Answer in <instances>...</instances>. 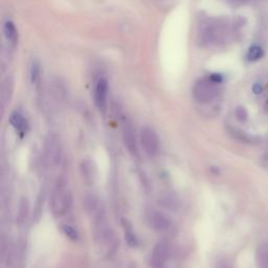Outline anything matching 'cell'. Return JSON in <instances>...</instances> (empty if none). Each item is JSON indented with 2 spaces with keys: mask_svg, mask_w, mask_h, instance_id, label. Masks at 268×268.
I'll return each mask as SVG.
<instances>
[{
  "mask_svg": "<svg viewBox=\"0 0 268 268\" xmlns=\"http://www.w3.org/2000/svg\"><path fill=\"white\" fill-rule=\"evenodd\" d=\"M124 227H125V239L128 244L134 248V246L137 245V239L132 232L133 230H132L131 224L128 221L124 220Z\"/></svg>",
  "mask_w": 268,
  "mask_h": 268,
  "instance_id": "obj_14",
  "label": "cell"
},
{
  "mask_svg": "<svg viewBox=\"0 0 268 268\" xmlns=\"http://www.w3.org/2000/svg\"><path fill=\"white\" fill-rule=\"evenodd\" d=\"M264 159L266 160V162H268V152L264 154Z\"/></svg>",
  "mask_w": 268,
  "mask_h": 268,
  "instance_id": "obj_23",
  "label": "cell"
},
{
  "mask_svg": "<svg viewBox=\"0 0 268 268\" xmlns=\"http://www.w3.org/2000/svg\"><path fill=\"white\" fill-rule=\"evenodd\" d=\"M12 87H13V81L7 78L5 80V82L3 83L2 92H1V100H2L1 102H2V105L3 106L9 100L10 93H12Z\"/></svg>",
  "mask_w": 268,
  "mask_h": 268,
  "instance_id": "obj_16",
  "label": "cell"
},
{
  "mask_svg": "<svg viewBox=\"0 0 268 268\" xmlns=\"http://www.w3.org/2000/svg\"><path fill=\"white\" fill-rule=\"evenodd\" d=\"M124 144L131 155H137V136L135 128L130 121H126L123 127Z\"/></svg>",
  "mask_w": 268,
  "mask_h": 268,
  "instance_id": "obj_5",
  "label": "cell"
},
{
  "mask_svg": "<svg viewBox=\"0 0 268 268\" xmlns=\"http://www.w3.org/2000/svg\"><path fill=\"white\" fill-rule=\"evenodd\" d=\"M27 213H28V202L27 199L23 198L20 202L19 214H18V220L20 223H23L26 220Z\"/></svg>",
  "mask_w": 268,
  "mask_h": 268,
  "instance_id": "obj_17",
  "label": "cell"
},
{
  "mask_svg": "<svg viewBox=\"0 0 268 268\" xmlns=\"http://www.w3.org/2000/svg\"><path fill=\"white\" fill-rule=\"evenodd\" d=\"M169 258V246L166 242H158L152 251L151 266L153 268H165Z\"/></svg>",
  "mask_w": 268,
  "mask_h": 268,
  "instance_id": "obj_6",
  "label": "cell"
},
{
  "mask_svg": "<svg viewBox=\"0 0 268 268\" xmlns=\"http://www.w3.org/2000/svg\"><path fill=\"white\" fill-rule=\"evenodd\" d=\"M263 56H264V50L260 46H258V45H254V46H252L249 49V52H248V59H249V61H252V62L258 61Z\"/></svg>",
  "mask_w": 268,
  "mask_h": 268,
  "instance_id": "obj_15",
  "label": "cell"
},
{
  "mask_svg": "<svg viewBox=\"0 0 268 268\" xmlns=\"http://www.w3.org/2000/svg\"><path fill=\"white\" fill-rule=\"evenodd\" d=\"M219 85L210 77L199 79L193 87V96L200 104H209L217 98Z\"/></svg>",
  "mask_w": 268,
  "mask_h": 268,
  "instance_id": "obj_3",
  "label": "cell"
},
{
  "mask_svg": "<svg viewBox=\"0 0 268 268\" xmlns=\"http://www.w3.org/2000/svg\"><path fill=\"white\" fill-rule=\"evenodd\" d=\"M45 153L49 162L57 165L61 160V146L58 137L49 134L45 139Z\"/></svg>",
  "mask_w": 268,
  "mask_h": 268,
  "instance_id": "obj_7",
  "label": "cell"
},
{
  "mask_svg": "<svg viewBox=\"0 0 268 268\" xmlns=\"http://www.w3.org/2000/svg\"><path fill=\"white\" fill-rule=\"evenodd\" d=\"M9 123L15 129L23 131L26 127V121L23 117V115L19 112H13L9 117Z\"/></svg>",
  "mask_w": 268,
  "mask_h": 268,
  "instance_id": "obj_11",
  "label": "cell"
},
{
  "mask_svg": "<svg viewBox=\"0 0 268 268\" xmlns=\"http://www.w3.org/2000/svg\"><path fill=\"white\" fill-rule=\"evenodd\" d=\"M257 262L260 268H268V248L262 246L257 251Z\"/></svg>",
  "mask_w": 268,
  "mask_h": 268,
  "instance_id": "obj_13",
  "label": "cell"
},
{
  "mask_svg": "<svg viewBox=\"0 0 268 268\" xmlns=\"http://www.w3.org/2000/svg\"><path fill=\"white\" fill-rule=\"evenodd\" d=\"M71 205V195L65 182H57L51 195V209L56 216H63L68 212Z\"/></svg>",
  "mask_w": 268,
  "mask_h": 268,
  "instance_id": "obj_2",
  "label": "cell"
},
{
  "mask_svg": "<svg viewBox=\"0 0 268 268\" xmlns=\"http://www.w3.org/2000/svg\"><path fill=\"white\" fill-rule=\"evenodd\" d=\"M253 91L254 93L256 94H260L262 91H263V87H262V85L260 83H256L254 85V87H253Z\"/></svg>",
  "mask_w": 268,
  "mask_h": 268,
  "instance_id": "obj_20",
  "label": "cell"
},
{
  "mask_svg": "<svg viewBox=\"0 0 268 268\" xmlns=\"http://www.w3.org/2000/svg\"><path fill=\"white\" fill-rule=\"evenodd\" d=\"M225 24L222 20L207 19L198 25L197 40L203 46H213L220 43L225 33Z\"/></svg>",
  "mask_w": 268,
  "mask_h": 268,
  "instance_id": "obj_1",
  "label": "cell"
},
{
  "mask_svg": "<svg viewBox=\"0 0 268 268\" xmlns=\"http://www.w3.org/2000/svg\"><path fill=\"white\" fill-rule=\"evenodd\" d=\"M220 268H230V266H229V264L227 262H222L220 264Z\"/></svg>",
  "mask_w": 268,
  "mask_h": 268,
  "instance_id": "obj_22",
  "label": "cell"
},
{
  "mask_svg": "<svg viewBox=\"0 0 268 268\" xmlns=\"http://www.w3.org/2000/svg\"><path fill=\"white\" fill-rule=\"evenodd\" d=\"M150 225L155 231H166L170 227V220L162 213H153L150 217Z\"/></svg>",
  "mask_w": 268,
  "mask_h": 268,
  "instance_id": "obj_10",
  "label": "cell"
},
{
  "mask_svg": "<svg viewBox=\"0 0 268 268\" xmlns=\"http://www.w3.org/2000/svg\"><path fill=\"white\" fill-rule=\"evenodd\" d=\"M62 231L63 233L66 235V237H68L69 239L76 241L79 239V235H78V232L74 230L73 228H71L70 225H63L62 227Z\"/></svg>",
  "mask_w": 268,
  "mask_h": 268,
  "instance_id": "obj_18",
  "label": "cell"
},
{
  "mask_svg": "<svg viewBox=\"0 0 268 268\" xmlns=\"http://www.w3.org/2000/svg\"><path fill=\"white\" fill-rule=\"evenodd\" d=\"M235 115L240 122H246V120H248V117H249L248 111H246V109L242 106H239L236 108Z\"/></svg>",
  "mask_w": 268,
  "mask_h": 268,
  "instance_id": "obj_19",
  "label": "cell"
},
{
  "mask_svg": "<svg viewBox=\"0 0 268 268\" xmlns=\"http://www.w3.org/2000/svg\"><path fill=\"white\" fill-rule=\"evenodd\" d=\"M227 1L233 5H241L246 2V0H227Z\"/></svg>",
  "mask_w": 268,
  "mask_h": 268,
  "instance_id": "obj_21",
  "label": "cell"
},
{
  "mask_svg": "<svg viewBox=\"0 0 268 268\" xmlns=\"http://www.w3.org/2000/svg\"><path fill=\"white\" fill-rule=\"evenodd\" d=\"M139 138H141V144L144 149V151L150 155L153 156L158 151V137L155 131L150 127H144L141 134H139Z\"/></svg>",
  "mask_w": 268,
  "mask_h": 268,
  "instance_id": "obj_4",
  "label": "cell"
},
{
  "mask_svg": "<svg viewBox=\"0 0 268 268\" xmlns=\"http://www.w3.org/2000/svg\"><path fill=\"white\" fill-rule=\"evenodd\" d=\"M40 64L38 60H33L29 65V80L30 83L37 85L40 81Z\"/></svg>",
  "mask_w": 268,
  "mask_h": 268,
  "instance_id": "obj_12",
  "label": "cell"
},
{
  "mask_svg": "<svg viewBox=\"0 0 268 268\" xmlns=\"http://www.w3.org/2000/svg\"><path fill=\"white\" fill-rule=\"evenodd\" d=\"M107 92H108V82L105 78L98 81L94 88V102L101 112H105L107 108Z\"/></svg>",
  "mask_w": 268,
  "mask_h": 268,
  "instance_id": "obj_8",
  "label": "cell"
},
{
  "mask_svg": "<svg viewBox=\"0 0 268 268\" xmlns=\"http://www.w3.org/2000/svg\"><path fill=\"white\" fill-rule=\"evenodd\" d=\"M3 35L6 40L7 43L12 46L15 47L18 43V30L15 26V23L13 21L6 20L3 23Z\"/></svg>",
  "mask_w": 268,
  "mask_h": 268,
  "instance_id": "obj_9",
  "label": "cell"
}]
</instances>
